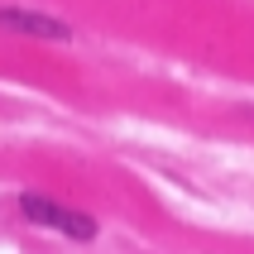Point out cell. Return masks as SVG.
Instances as JSON below:
<instances>
[{"mask_svg": "<svg viewBox=\"0 0 254 254\" xmlns=\"http://www.w3.org/2000/svg\"><path fill=\"white\" fill-rule=\"evenodd\" d=\"M19 211H24V221H34V226H48L58 230V235H67V240H96V221L86 211H77V206H63V201L43 197V192H24L19 197Z\"/></svg>", "mask_w": 254, "mask_h": 254, "instance_id": "1", "label": "cell"}, {"mask_svg": "<svg viewBox=\"0 0 254 254\" xmlns=\"http://www.w3.org/2000/svg\"><path fill=\"white\" fill-rule=\"evenodd\" d=\"M0 24L19 29V34H34V39H72V29L63 19H53L43 10H19V5H0Z\"/></svg>", "mask_w": 254, "mask_h": 254, "instance_id": "2", "label": "cell"}]
</instances>
